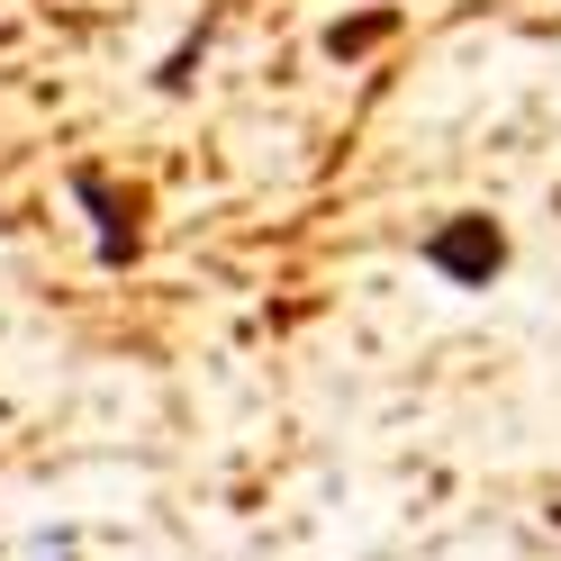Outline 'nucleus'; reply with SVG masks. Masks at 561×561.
I'll return each instance as SVG.
<instances>
[{
    "mask_svg": "<svg viewBox=\"0 0 561 561\" xmlns=\"http://www.w3.org/2000/svg\"><path fill=\"white\" fill-rule=\"evenodd\" d=\"M426 272L435 280H453V290H489V280L507 272V227L489 218V208H453V218H435L426 227Z\"/></svg>",
    "mask_w": 561,
    "mask_h": 561,
    "instance_id": "obj_1",
    "label": "nucleus"
},
{
    "mask_svg": "<svg viewBox=\"0 0 561 561\" xmlns=\"http://www.w3.org/2000/svg\"><path fill=\"white\" fill-rule=\"evenodd\" d=\"M0 426H10V408H0Z\"/></svg>",
    "mask_w": 561,
    "mask_h": 561,
    "instance_id": "obj_4",
    "label": "nucleus"
},
{
    "mask_svg": "<svg viewBox=\"0 0 561 561\" xmlns=\"http://www.w3.org/2000/svg\"><path fill=\"white\" fill-rule=\"evenodd\" d=\"M64 191H73L82 208H91V254L100 263H136V244H146V236H136V199H118L110 191V172H100V163H73V172H64Z\"/></svg>",
    "mask_w": 561,
    "mask_h": 561,
    "instance_id": "obj_2",
    "label": "nucleus"
},
{
    "mask_svg": "<svg viewBox=\"0 0 561 561\" xmlns=\"http://www.w3.org/2000/svg\"><path fill=\"white\" fill-rule=\"evenodd\" d=\"M390 37H399V10H363V19H335V27H327L318 46H327L335 64H354V55H371V46H390Z\"/></svg>",
    "mask_w": 561,
    "mask_h": 561,
    "instance_id": "obj_3",
    "label": "nucleus"
}]
</instances>
